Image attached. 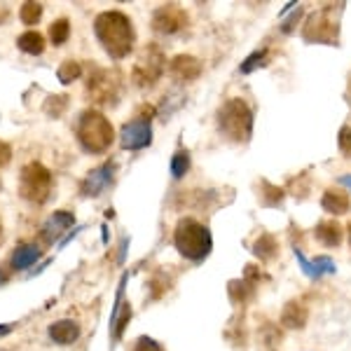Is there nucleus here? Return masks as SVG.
I'll return each instance as SVG.
<instances>
[{
    "instance_id": "1",
    "label": "nucleus",
    "mask_w": 351,
    "mask_h": 351,
    "mask_svg": "<svg viewBox=\"0 0 351 351\" xmlns=\"http://www.w3.org/2000/svg\"><path fill=\"white\" fill-rule=\"evenodd\" d=\"M94 33L99 38L101 47L108 52L112 59H124L132 54L136 43L134 24L127 14L120 10H106L94 19Z\"/></svg>"
},
{
    "instance_id": "2",
    "label": "nucleus",
    "mask_w": 351,
    "mask_h": 351,
    "mask_svg": "<svg viewBox=\"0 0 351 351\" xmlns=\"http://www.w3.org/2000/svg\"><path fill=\"white\" fill-rule=\"evenodd\" d=\"M173 246L176 251L188 260H204L213 248V237L206 225L199 220L183 216L173 228Z\"/></svg>"
},
{
    "instance_id": "3",
    "label": "nucleus",
    "mask_w": 351,
    "mask_h": 351,
    "mask_svg": "<svg viewBox=\"0 0 351 351\" xmlns=\"http://www.w3.org/2000/svg\"><path fill=\"white\" fill-rule=\"evenodd\" d=\"M218 129L232 143H248L253 134V110L246 99H230L218 108Z\"/></svg>"
},
{
    "instance_id": "4",
    "label": "nucleus",
    "mask_w": 351,
    "mask_h": 351,
    "mask_svg": "<svg viewBox=\"0 0 351 351\" xmlns=\"http://www.w3.org/2000/svg\"><path fill=\"white\" fill-rule=\"evenodd\" d=\"M77 141L87 152L101 155L112 145L115 141V129L108 122V117L101 115L99 110H84L77 120Z\"/></svg>"
},
{
    "instance_id": "5",
    "label": "nucleus",
    "mask_w": 351,
    "mask_h": 351,
    "mask_svg": "<svg viewBox=\"0 0 351 351\" xmlns=\"http://www.w3.org/2000/svg\"><path fill=\"white\" fill-rule=\"evenodd\" d=\"M120 92L122 75L120 71H112V68H94V73L87 80V87H84V96L94 106H117Z\"/></svg>"
},
{
    "instance_id": "6",
    "label": "nucleus",
    "mask_w": 351,
    "mask_h": 351,
    "mask_svg": "<svg viewBox=\"0 0 351 351\" xmlns=\"http://www.w3.org/2000/svg\"><path fill=\"white\" fill-rule=\"evenodd\" d=\"M52 195V173L40 162H31L21 169L19 197L28 204H45Z\"/></svg>"
},
{
    "instance_id": "7",
    "label": "nucleus",
    "mask_w": 351,
    "mask_h": 351,
    "mask_svg": "<svg viewBox=\"0 0 351 351\" xmlns=\"http://www.w3.org/2000/svg\"><path fill=\"white\" fill-rule=\"evenodd\" d=\"M164 66H167V59H164L160 45H155V43L145 45L143 56H141L138 64H136L132 71V80L138 84V87H152V84L162 77Z\"/></svg>"
},
{
    "instance_id": "8",
    "label": "nucleus",
    "mask_w": 351,
    "mask_h": 351,
    "mask_svg": "<svg viewBox=\"0 0 351 351\" xmlns=\"http://www.w3.org/2000/svg\"><path fill=\"white\" fill-rule=\"evenodd\" d=\"M190 24V16L188 10L178 3H167L160 5L152 14V28L157 33H164V36H173V33L183 31Z\"/></svg>"
},
{
    "instance_id": "9",
    "label": "nucleus",
    "mask_w": 351,
    "mask_h": 351,
    "mask_svg": "<svg viewBox=\"0 0 351 351\" xmlns=\"http://www.w3.org/2000/svg\"><path fill=\"white\" fill-rule=\"evenodd\" d=\"M152 143V122L150 117H136L122 127L120 145L124 150H143Z\"/></svg>"
},
{
    "instance_id": "10",
    "label": "nucleus",
    "mask_w": 351,
    "mask_h": 351,
    "mask_svg": "<svg viewBox=\"0 0 351 351\" xmlns=\"http://www.w3.org/2000/svg\"><path fill=\"white\" fill-rule=\"evenodd\" d=\"M302 36L307 43H321V45H335L339 43V28L332 24L324 12H314L307 19V24L302 28Z\"/></svg>"
},
{
    "instance_id": "11",
    "label": "nucleus",
    "mask_w": 351,
    "mask_h": 351,
    "mask_svg": "<svg viewBox=\"0 0 351 351\" xmlns=\"http://www.w3.org/2000/svg\"><path fill=\"white\" fill-rule=\"evenodd\" d=\"M112 176H115V164L106 162L101 167H96L94 171H89L82 180V195L84 197H99L101 192H106L112 185Z\"/></svg>"
},
{
    "instance_id": "12",
    "label": "nucleus",
    "mask_w": 351,
    "mask_h": 351,
    "mask_svg": "<svg viewBox=\"0 0 351 351\" xmlns=\"http://www.w3.org/2000/svg\"><path fill=\"white\" fill-rule=\"evenodd\" d=\"M169 73L178 82H192L202 75V61L192 54H178L169 61Z\"/></svg>"
},
{
    "instance_id": "13",
    "label": "nucleus",
    "mask_w": 351,
    "mask_h": 351,
    "mask_svg": "<svg viewBox=\"0 0 351 351\" xmlns=\"http://www.w3.org/2000/svg\"><path fill=\"white\" fill-rule=\"evenodd\" d=\"M73 223H75V216H73V213H68V211H54L52 216L47 218V223L43 225V230H40V239H43L45 246L54 243L68 228H71Z\"/></svg>"
},
{
    "instance_id": "14",
    "label": "nucleus",
    "mask_w": 351,
    "mask_h": 351,
    "mask_svg": "<svg viewBox=\"0 0 351 351\" xmlns=\"http://www.w3.org/2000/svg\"><path fill=\"white\" fill-rule=\"evenodd\" d=\"M309 321V307L302 300H288L281 309V326L288 330H302Z\"/></svg>"
},
{
    "instance_id": "15",
    "label": "nucleus",
    "mask_w": 351,
    "mask_h": 351,
    "mask_svg": "<svg viewBox=\"0 0 351 351\" xmlns=\"http://www.w3.org/2000/svg\"><path fill=\"white\" fill-rule=\"evenodd\" d=\"M321 206H324V211L330 213V216H344L351 208V197L344 190L328 188L324 190V197H321Z\"/></svg>"
},
{
    "instance_id": "16",
    "label": "nucleus",
    "mask_w": 351,
    "mask_h": 351,
    "mask_svg": "<svg viewBox=\"0 0 351 351\" xmlns=\"http://www.w3.org/2000/svg\"><path fill=\"white\" fill-rule=\"evenodd\" d=\"M344 230L337 220H321L314 228V239L326 248H337L342 243Z\"/></svg>"
},
{
    "instance_id": "17",
    "label": "nucleus",
    "mask_w": 351,
    "mask_h": 351,
    "mask_svg": "<svg viewBox=\"0 0 351 351\" xmlns=\"http://www.w3.org/2000/svg\"><path fill=\"white\" fill-rule=\"evenodd\" d=\"M43 256V248L38 246V243H19V246L12 251V258H10V265H12V269H26L31 267L33 263H38Z\"/></svg>"
},
{
    "instance_id": "18",
    "label": "nucleus",
    "mask_w": 351,
    "mask_h": 351,
    "mask_svg": "<svg viewBox=\"0 0 351 351\" xmlns=\"http://www.w3.org/2000/svg\"><path fill=\"white\" fill-rule=\"evenodd\" d=\"M281 342H284V332L271 321H263L258 326V344L263 351H279Z\"/></svg>"
},
{
    "instance_id": "19",
    "label": "nucleus",
    "mask_w": 351,
    "mask_h": 351,
    "mask_svg": "<svg viewBox=\"0 0 351 351\" xmlns=\"http://www.w3.org/2000/svg\"><path fill=\"white\" fill-rule=\"evenodd\" d=\"M251 251H253V256L258 260H263V263H271V260L279 258V239H276L274 234H269V232H263V234L253 241Z\"/></svg>"
},
{
    "instance_id": "20",
    "label": "nucleus",
    "mask_w": 351,
    "mask_h": 351,
    "mask_svg": "<svg viewBox=\"0 0 351 351\" xmlns=\"http://www.w3.org/2000/svg\"><path fill=\"white\" fill-rule=\"evenodd\" d=\"M49 337H52L56 344H73L80 337V326L71 319H61L49 326Z\"/></svg>"
},
{
    "instance_id": "21",
    "label": "nucleus",
    "mask_w": 351,
    "mask_h": 351,
    "mask_svg": "<svg viewBox=\"0 0 351 351\" xmlns=\"http://www.w3.org/2000/svg\"><path fill=\"white\" fill-rule=\"evenodd\" d=\"M295 256L300 260V265H302L304 274L309 276V279H319L321 274H335V265H332L330 258H316L314 263H309L307 258H304L302 251H295Z\"/></svg>"
},
{
    "instance_id": "22",
    "label": "nucleus",
    "mask_w": 351,
    "mask_h": 351,
    "mask_svg": "<svg viewBox=\"0 0 351 351\" xmlns=\"http://www.w3.org/2000/svg\"><path fill=\"white\" fill-rule=\"evenodd\" d=\"M129 321H132V304L122 302V295L117 300V309L112 311V321H110V335L112 339H120L127 330Z\"/></svg>"
},
{
    "instance_id": "23",
    "label": "nucleus",
    "mask_w": 351,
    "mask_h": 351,
    "mask_svg": "<svg viewBox=\"0 0 351 351\" xmlns=\"http://www.w3.org/2000/svg\"><path fill=\"white\" fill-rule=\"evenodd\" d=\"M260 188V204L263 206H281L286 199V190L281 185H274L269 180H260L258 183Z\"/></svg>"
},
{
    "instance_id": "24",
    "label": "nucleus",
    "mask_w": 351,
    "mask_h": 351,
    "mask_svg": "<svg viewBox=\"0 0 351 351\" xmlns=\"http://www.w3.org/2000/svg\"><path fill=\"white\" fill-rule=\"evenodd\" d=\"M228 291H230V300L234 304H248L253 298H256V286L253 284H248L246 279H234V281H230V286H228Z\"/></svg>"
},
{
    "instance_id": "25",
    "label": "nucleus",
    "mask_w": 351,
    "mask_h": 351,
    "mask_svg": "<svg viewBox=\"0 0 351 351\" xmlns=\"http://www.w3.org/2000/svg\"><path fill=\"white\" fill-rule=\"evenodd\" d=\"M16 47H19L21 52H26V54L38 56V54L45 52V38L38 31H26V33H21V36L16 38Z\"/></svg>"
},
{
    "instance_id": "26",
    "label": "nucleus",
    "mask_w": 351,
    "mask_h": 351,
    "mask_svg": "<svg viewBox=\"0 0 351 351\" xmlns=\"http://www.w3.org/2000/svg\"><path fill=\"white\" fill-rule=\"evenodd\" d=\"M190 164H192L190 150H176L173 157H171V176L176 180H180L185 173L190 171Z\"/></svg>"
},
{
    "instance_id": "27",
    "label": "nucleus",
    "mask_w": 351,
    "mask_h": 351,
    "mask_svg": "<svg viewBox=\"0 0 351 351\" xmlns=\"http://www.w3.org/2000/svg\"><path fill=\"white\" fill-rule=\"evenodd\" d=\"M309 190H311L309 173L293 176V178L288 180V192H291V195L295 197V199H304V197H309Z\"/></svg>"
},
{
    "instance_id": "28",
    "label": "nucleus",
    "mask_w": 351,
    "mask_h": 351,
    "mask_svg": "<svg viewBox=\"0 0 351 351\" xmlns=\"http://www.w3.org/2000/svg\"><path fill=\"white\" fill-rule=\"evenodd\" d=\"M68 108V96L66 94H52L45 99L43 110L47 112L49 117H61Z\"/></svg>"
},
{
    "instance_id": "29",
    "label": "nucleus",
    "mask_w": 351,
    "mask_h": 351,
    "mask_svg": "<svg viewBox=\"0 0 351 351\" xmlns=\"http://www.w3.org/2000/svg\"><path fill=\"white\" fill-rule=\"evenodd\" d=\"M68 38H71V21L68 19H56L49 24V40H52L54 45H64Z\"/></svg>"
},
{
    "instance_id": "30",
    "label": "nucleus",
    "mask_w": 351,
    "mask_h": 351,
    "mask_svg": "<svg viewBox=\"0 0 351 351\" xmlns=\"http://www.w3.org/2000/svg\"><path fill=\"white\" fill-rule=\"evenodd\" d=\"M80 73H82V66L77 64V61L68 59V61H64V64L59 66V71H56V77H59L61 84H71V82H75L77 77H80Z\"/></svg>"
},
{
    "instance_id": "31",
    "label": "nucleus",
    "mask_w": 351,
    "mask_h": 351,
    "mask_svg": "<svg viewBox=\"0 0 351 351\" xmlns=\"http://www.w3.org/2000/svg\"><path fill=\"white\" fill-rule=\"evenodd\" d=\"M19 16L26 26H36L43 19V5L40 3H24L19 10Z\"/></svg>"
},
{
    "instance_id": "32",
    "label": "nucleus",
    "mask_w": 351,
    "mask_h": 351,
    "mask_svg": "<svg viewBox=\"0 0 351 351\" xmlns=\"http://www.w3.org/2000/svg\"><path fill=\"white\" fill-rule=\"evenodd\" d=\"M267 54H269V49L267 47H260L256 49L251 56H248L246 61H241V66H239V71L241 73H251V71H256L258 66H263V61L267 59Z\"/></svg>"
},
{
    "instance_id": "33",
    "label": "nucleus",
    "mask_w": 351,
    "mask_h": 351,
    "mask_svg": "<svg viewBox=\"0 0 351 351\" xmlns=\"http://www.w3.org/2000/svg\"><path fill=\"white\" fill-rule=\"evenodd\" d=\"M337 145H339V152H342L344 157H349V160H351V127H349V124H344V127L339 129Z\"/></svg>"
},
{
    "instance_id": "34",
    "label": "nucleus",
    "mask_w": 351,
    "mask_h": 351,
    "mask_svg": "<svg viewBox=\"0 0 351 351\" xmlns=\"http://www.w3.org/2000/svg\"><path fill=\"white\" fill-rule=\"evenodd\" d=\"M134 351H164L160 342H155L152 337H138L136 339Z\"/></svg>"
},
{
    "instance_id": "35",
    "label": "nucleus",
    "mask_w": 351,
    "mask_h": 351,
    "mask_svg": "<svg viewBox=\"0 0 351 351\" xmlns=\"http://www.w3.org/2000/svg\"><path fill=\"white\" fill-rule=\"evenodd\" d=\"M243 279L248 281V284H253V286H258L260 281L265 279V274L260 271L256 265H246V271H243Z\"/></svg>"
},
{
    "instance_id": "36",
    "label": "nucleus",
    "mask_w": 351,
    "mask_h": 351,
    "mask_svg": "<svg viewBox=\"0 0 351 351\" xmlns=\"http://www.w3.org/2000/svg\"><path fill=\"white\" fill-rule=\"evenodd\" d=\"M10 160H12V148L5 141H0V167H8Z\"/></svg>"
},
{
    "instance_id": "37",
    "label": "nucleus",
    "mask_w": 351,
    "mask_h": 351,
    "mask_svg": "<svg viewBox=\"0 0 351 351\" xmlns=\"http://www.w3.org/2000/svg\"><path fill=\"white\" fill-rule=\"evenodd\" d=\"M300 16H302V8H300V12H295V14L291 16V19L286 21L284 26H281V28H284V33H291V31H293V26H295L298 21H300Z\"/></svg>"
},
{
    "instance_id": "38",
    "label": "nucleus",
    "mask_w": 351,
    "mask_h": 351,
    "mask_svg": "<svg viewBox=\"0 0 351 351\" xmlns=\"http://www.w3.org/2000/svg\"><path fill=\"white\" fill-rule=\"evenodd\" d=\"M8 16H10V8H8V5H0V24H3V21H8Z\"/></svg>"
},
{
    "instance_id": "39",
    "label": "nucleus",
    "mask_w": 351,
    "mask_h": 351,
    "mask_svg": "<svg viewBox=\"0 0 351 351\" xmlns=\"http://www.w3.org/2000/svg\"><path fill=\"white\" fill-rule=\"evenodd\" d=\"M339 183H342V185H349V188H351V173H347V176H339Z\"/></svg>"
},
{
    "instance_id": "40",
    "label": "nucleus",
    "mask_w": 351,
    "mask_h": 351,
    "mask_svg": "<svg viewBox=\"0 0 351 351\" xmlns=\"http://www.w3.org/2000/svg\"><path fill=\"white\" fill-rule=\"evenodd\" d=\"M8 332H12V326H0V337L8 335Z\"/></svg>"
},
{
    "instance_id": "41",
    "label": "nucleus",
    "mask_w": 351,
    "mask_h": 351,
    "mask_svg": "<svg viewBox=\"0 0 351 351\" xmlns=\"http://www.w3.org/2000/svg\"><path fill=\"white\" fill-rule=\"evenodd\" d=\"M8 281V274H3V269H0V284H5Z\"/></svg>"
},
{
    "instance_id": "42",
    "label": "nucleus",
    "mask_w": 351,
    "mask_h": 351,
    "mask_svg": "<svg viewBox=\"0 0 351 351\" xmlns=\"http://www.w3.org/2000/svg\"><path fill=\"white\" fill-rule=\"evenodd\" d=\"M347 234H349V243H351V220H349V225H347Z\"/></svg>"
},
{
    "instance_id": "43",
    "label": "nucleus",
    "mask_w": 351,
    "mask_h": 351,
    "mask_svg": "<svg viewBox=\"0 0 351 351\" xmlns=\"http://www.w3.org/2000/svg\"><path fill=\"white\" fill-rule=\"evenodd\" d=\"M0 243H3V223H0Z\"/></svg>"
},
{
    "instance_id": "44",
    "label": "nucleus",
    "mask_w": 351,
    "mask_h": 351,
    "mask_svg": "<svg viewBox=\"0 0 351 351\" xmlns=\"http://www.w3.org/2000/svg\"><path fill=\"white\" fill-rule=\"evenodd\" d=\"M0 351H12V349H0Z\"/></svg>"
},
{
    "instance_id": "45",
    "label": "nucleus",
    "mask_w": 351,
    "mask_h": 351,
    "mask_svg": "<svg viewBox=\"0 0 351 351\" xmlns=\"http://www.w3.org/2000/svg\"><path fill=\"white\" fill-rule=\"evenodd\" d=\"M349 87H351V84H349Z\"/></svg>"
}]
</instances>
